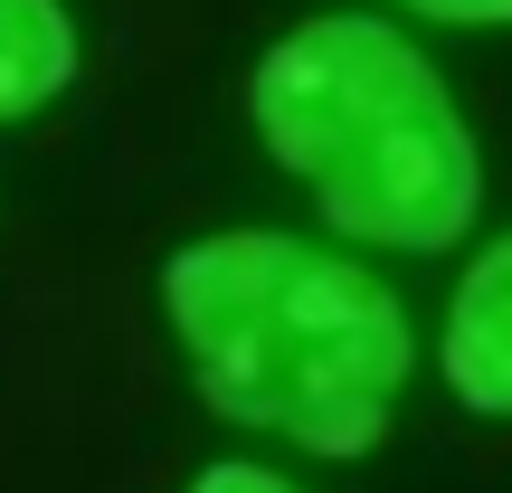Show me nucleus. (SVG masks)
<instances>
[{"label":"nucleus","mask_w":512,"mask_h":493,"mask_svg":"<svg viewBox=\"0 0 512 493\" xmlns=\"http://www.w3.org/2000/svg\"><path fill=\"white\" fill-rule=\"evenodd\" d=\"M437 370L456 389V408L512 418V228L456 275V304H446V332H437Z\"/></svg>","instance_id":"obj_3"},{"label":"nucleus","mask_w":512,"mask_h":493,"mask_svg":"<svg viewBox=\"0 0 512 493\" xmlns=\"http://www.w3.org/2000/svg\"><path fill=\"white\" fill-rule=\"evenodd\" d=\"M190 493H304V484L275 475V465H256V456H219V465L190 475Z\"/></svg>","instance_id":"obj_5"},{"label":"nucleus","mask_w":512,"mask_h":493,"mask_svg":"<svg viewBox=\"0 0 512 493\" xmlns=\"http://www.w3.org/2000/svg\"><path fill=\"white\" fill-rule=\"evenodd\" d=\"M162 313L228 427H266L323 465L370 456L418 370L399 294L285 228H209L171 247Z\"/></svg>","instance_id":"obj_1"},{"label":"nucleus","mask_w":512,"mask_h":493,"mask_svg":"<svg viewBox=\"0 0 512 493\" xmlns=\"http://www.w3.org/2000/svg\"><path fill=\"white\" fill-rule=\"evenodd\" d=\"M247 114L313 209L361 247L446 256L484 209V152L446 76L370 10L285 29L247 76Z\"/></svg>","instance_id":"obj_2"},{"label":"nucleus","mask_w":512,"mask_h":493,"mask_svg":"<svg viewBox=\"0 0 512 493\" xmlns=\"http://www.w3.org/2000/svg\"><path fill=\"white\" fill-rule=\"evenodd\" d=\"M418 19H446V29H512V0H408Z\"/></svg>","instance_id":"obj_6"},{"label":"nucleus","mask_w":512,"mask_h":493,"mask_svg":"<svg viewBox=\"0 0 512 493\" xmlns=\"http://www.w3.org/2000/svg\"><path fill=\"white\" fill-rule=\"evenodd\" d=\"M76 19L67 0H0V124H29L38 105L76 86Z\"/></svg>","instance_id":"obj_4"}]
</instances>
